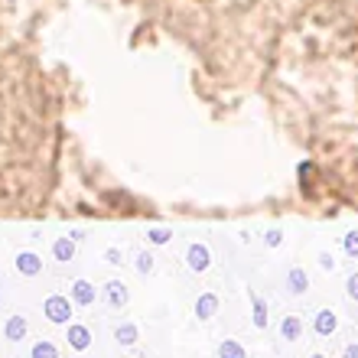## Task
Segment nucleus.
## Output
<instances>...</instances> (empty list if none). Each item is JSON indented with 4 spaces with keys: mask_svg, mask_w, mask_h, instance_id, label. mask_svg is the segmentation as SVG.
<instances>
[{
    "mask_svg": "<svg viewBox=\"0 0 358 358\" xmlns=\"http://www.w3.org/2000/svg\"><path fill=\"white\" fill-rule=\"evenodd\" d=\"M36 358H56V352L49 349V345H39V349H36Z\"/></svg>",
    "mask_w": 358,
    "mask_h": 358,
    "instance_id": "1",
    "label": "nucleus"
},
{
    "mask_svg": "<svg viewBox=\"0 0 358 358\" xmlns=\"http://www.w3.org/2000/svg\"><path fill=\"white\" fill-rule=\"evenodd\" d=\"M222 355H225V358H241V352H238V349H231V345H228V349L222 352Z\"/></svg>",
    "mask_w": 358,
    "mask_h": 358,
    "instance_id": "2",
    "label": "nucleus"
}]
</instances>
